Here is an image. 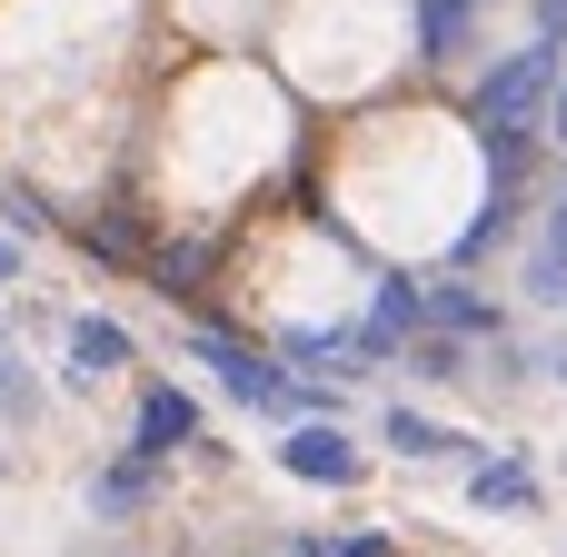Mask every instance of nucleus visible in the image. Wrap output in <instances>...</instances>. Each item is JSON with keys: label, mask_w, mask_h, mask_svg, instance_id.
<instances>
[{"label": "nucleus", "mask_w": 567, "mask_h": 557, "mask_svg": "<svg viewBox=\"0 0 567 557\" xmlns=\"http://www.w3.org/2000/svg\"><path fill=\"white\" fill-rule=\"evenodd\" d=\"M468 508H478V518H528V508H538V458H528V448L478 458V468H468Z\"/></svg>", "instance_id": "nucleus-8"}, {"label": "nucleus", "mask_w": 567, "mask_h": 557, "mask_svg": "<svg viewBox=\"0 0 567 557\" xmlns=\"http://www.w3.org/2000/svg\"><path fill=\"white\" fill-rule=\"evenodd\" d=\"M538 369H548V379H558V389H567V339H558V349H548V359H538Z\"/></svg>", "instance_id": "nucleus-16"}, {"label": "nucleus", "mask_w": 567, "mask_h": 557, "mask_svg": "<svg viewBox=\"0 0 567 557\" xmlns=\"http://www.w3.org/2000/svg\"><path fill=\"white\" fill-rule=\"evenodd\" d=\"M558 90H567V50L528 40V50H508V60L468 90V120H478V140H488V130H538V120L558 110Z\"/></svg>", "instance_id": "nucleus-1"}, {"label": "nucleus", "mask_w": 567, "mask_h": 557, "mask_svg": "<svg viewBox=\"0 0 567 557\" xmlns=\"http://www.w3.org/2000/svg\"><path fill=\"white\" fill-rule=\"evenodd\" d=\"M468 50V10L458 0H419V60H458Z\"/></svg>", "instance_id": "nucleus-11"}, {"label": "nucleus", "mask_w": 567, "mask_h": 557, "mask_svg": "<svg viewBox=\"0 0 567 557\" xmlns=\"http://www.w3.org/2000/svg\"><path fill=\"white\" fill-rule=\"evenodd\" d=\"M0 279H20V239L10 229H0Z\"/></svg>", "instance_id": "nucleus-15"}, {"label": "nucleus", "mask_w": 567, "mask_h": 557, "mask_svg": "<svg viewBox=\"0 0 567 557\" xmlns=\"http://www.w3.org/2000/svg\"><path fill=\"white\" fill-rule=\"evenodd\" d=\"M150 488H159L150 458H110V468L90 478V518H130V508H150Z\"/></svg>", "instance_id": "nucleus-10"}, {"label": "nucleus", "mask_w": 567, "mask_h": 557, "mask_svg": "<svg viewBox=\"0 0 567 557\" xmlns=\"http://www.w3.org/2000/svg\"><path fill=\"white\" fill-rule=\"evenodd\" d=\"M458 10H468V20H478V10H488V0H458Z\"/></svg>", "instance_id": "nucleus-18"}, {"label": "nucleus", "mask_w": 567, "mask_h": 557, "mask_svg": "<svg viewBox=\"0 0 567 557\" xmlns=\"http://www.w3.org/2000/svg\"><path fill=\"white\" fill-rule=\"evenodd\" d=\"M179 448H199V399H189V389H140V419H130V458L169 468Z\"/></svg>", "instance_id": "nucleus-5"}, {"label": "nucleus", "mask_w": 567, "mask_h": 557, "mask_svg": "<svg viewBox=\"0 0 567 557\" xmlns=\"http://www.w3.org/2000/svg\"><path fill=\"white\" fill-rule=\"evenodd\" d=\"M40 409H50V399H40V379H30V369H20V349L0 339V429H30Z\"/></svg>", "instance_id": "nucleus-12"}, {"label": "nucleus", "mask_w": 567, "mask_h": 557, "mask_svg": "<svg viewBox=\"0 0 567 557\" xmlns=\"http://www.w3.org/2000/svg\"><path fill=\"white\" fill-rule=\"evenodd\" d=\"M189 359L239 399V409H259V419H309V379H289V369H269L259 349H239V339H219V329H189Z\"/></svg>", "instance_id": "nucleus-2"}, {"label": "nucleus", "mask_w": 567, "mask_h": 557, "mask_svg": "<svg viewBox=\"0 0 567 557\" xmlns=\"http://www.w3.org/2000/svg\"><path fill=\"white\" fill-rule=\"evenodd\" d=\"M289 557H389V528H349V538H289Z\"/></svg>", "instance_id": "nucleus-13"}, {"label": "nucleus", "mask_w": 567, "mask_h": 557, "mask_svg": "<svg viewBox=\"0 0 567 557\" xmlns=\"http://www.w3.org/2000/svg\"><path fill=\"white\" fill-rule=\"evenodd\" d=\"M279 468H289L299 488H359V478H369V458L349 448V429H339V419L289 429V439H279Z\"/></svg>", "instance_id": "nucleus-4"}, {"label": "nucleus", "mask_w": 567, "mask_h": 557, "mask_svg": "<svg viewBox=\"0 0 567 557\" xmlns=\"http://www.w3.org/2000/svg\"><path fill=\"white\" fill-rule=\"evenodd\" d=\"M429 329L439 339H508V309L488 289H468V279H439L429 289Z\"/></svg>", "instance_id": "nucleus-9"}, {"label": "nucleus", "mask_w": 567, "mask_h": 557, "mask_svg": "<svg viewBox=\"0 0 567 557\" xmlns=\"http://www.w3.org/2000/svg\"><path fill=\"white\" fill-rule=\"evenodd\" d=\"M379 439L399 448V458H419V468H439V458H458V468H478L488 448L468 439V429H439L429 409H379Z\"/></svg>", "instance_id": "nucleus-7"}, {"label": "nucleus", "mask_w": 567, "mask_h": 557, "mask_svg": "<svg viewBox=\"0 0 567 557\" xmlns=\"http://www.w3.org/2000/svg\"><path fill=\"white\" fill-rule=\"evenodd\" d=\"M518 299L528 309H567V179L548 189V209H538V239L518 259Z\"/></svg>", "instance_id": "nucleus-6"}, {"label": "nucleus", "mask_w": 567, "mask_h": 557, "mask_svg": "<svg viewBox=\"0 0 567 557\" xmlns=\"http://www.w3.org/2000/svg\"><path fill=\"white\" fill-rule=\"evenodd\" d=\"M548 140H558V149H567V90H558V110H548Z\"/></svg>", "instance_id": "nucleus-17"}, {"label": "nucleus", "mask_w": 567, "mask_h": 557, "mask_svg": "<svg viewBox=\"0 0 567 557\" xmlns=\"http://www.w3.org/2000/svg\"><path fill=\"white\" fill-rule=\"evenodd\" d=\"M538 40H548V50H567V0H538Z\"/></svg>", "instance_id": "nucleus-14"}, {"label": "nucleus", "mask_w": 567, "mask_h": 557, "mask_svg": "<svg viewBox=\"0 0 567 557\" xmlns=\"http://www.w3.org/2000/svg\"><path fill=\"white\" fill-rule=\"evenodd\" d=\"M130 369V329L120 319H100V309H80V319H60V389H110Z\"/></svg>", "instance_id": "nucleus-3"}]
</instances>
